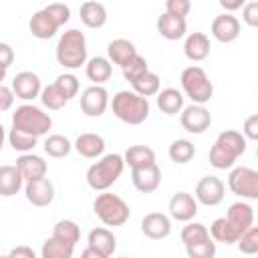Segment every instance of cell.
Listing matches in <instances>:
<instances>
[{"mask_svg":"<svg viewBox=\"0 0 258 258\" xmlns=\"http://www.w3.org/2000/svg\"><path fill=\"white\" fill-rule=\"evenodd\" d=\"M181 89L183 93L191 99V103H198V105H206L210 103V99L214 97V85L208 77V73L198 67V64H191V67H185L181 71Z\"/></svg>","mask_w":258,"mask_h":258,"instance_id":"52a82bcc","label":"cell"},{"mask_svg":"<svg viewBox=\"0 0 258 258\" xmlns=\"http://www.w3.org/2000/svg\"><path fill=\"white\" fill-rule=\"evenodd\" d=\"M155 26H157V32H159L163 38H167V40H179V38H183L185 32H187V22H185V18H183V16H173V14H167V12H163V14L157 18Z\"/></svg>","mask_w":258,"mask_h":258,"instance_id":"44dd1931","label":"cell"},{"mask_svg":"<svg viewBox=\"0 0 258 258\" xmlns=\"http://www.w3.org/2000/svg\"><path fill=\"white\" fill-rule=\"evenodd\" d=\"M38 97H40V103H42L46 109H50V111H58V109H62V107L69 103V97H67L54 83L42 87V91H40Z\"/></svg>","mask_w":258,"mask_h":258,"instance_id":"e575fe53","label":"cell"},{"mask_svg":"<svg viewBox=\"0 0 258 258\" xmlns=\"http://www.w3.org/2000/svg\"><path fill=\"white\" fill-rule=\"evenodd\" d=\"M141 232L149 240H163L171 234V220L167 214L149 212L141 220Z\"/></svg>","mask_w":258,"mask_h":258,"instance_id":"2e32d148","label":"cell"},{"mask_svg":"<svg viewBox=\"0 0 258 258\" xmlns=\"http://www.w3.org/2000/svg\"><path fill=\"white\" fill-rule=\"evenodd\" d=\"M12 127H16L24 133H30L34 137H42L52 127V119L40 107L24 103V105L16 107V111L12 113Z\"/></svg>","mask_w":258,"mask_h":258,"instance_id":"8992f818","label":"cell"},{"mask_svg":"<svg viewBox=\"0 0 258 258\" xmlns=\"http://www.w3.org/2000/svg\"><path fill=\"white\" fill-rule=\"evenodd\" d=\"M109 107V93L101 85L87 87L81 93V111L87 117H101Z\"/></svg>","mask_w":258,"mask_h":258,"instance_id":"8fae6325","label":"cell"},{"mask_svg":"<svg viewBox=\"0 0 258 258\" xmlns=\"http://www.w3.org/2000/svg\"><path fill=\"white\" fill-rule=\"evenodd\" d=\"M12 93L16 99H22V101H34L40 91H42V83H40V77L32 71H22L18 73L14 79H12Z\"/></svg>","mask_w":258,"mask_h":258,"instance_id":"7c38bea8","label":"cell"},{"mask_svg":"<svg viewBox=\"0 0 258 258\" xmlns=\"http://www.w3.org/2000/svg\"><path fill=\"white\" fill-rule=\"evenodd\" d=\"M185 252L189 258H212L216 254V242L212 238L196 242L191 246H185Z\"/></svg>","mask_w":258,"mask_h":258,"instance_id":"b9f144b4","label":"cell"},{"mask_svg":"<svg viewBox=\"0 0 258 258\" xmlns=\"http://www.w3.org/2000/svg\"><path fill=\"white\" fill-rule=\"evenodd\" d=\"M183 54L194 62L206 60L210 56V38H208V34H204V32L187 34L185 42H183Z\"/></svg>","mask_w":258,"mask_h":258,"instance_id":"603a6c76","label":"cell"},{"mask_svg":"<svg viewBox=\"0 0 258 258\" xmlns=\"http://www.w3.org/2000/svg\"><path fill=\"white\" fill-rule=\"evenodd\" d=\"M79 16L87 28H103L107 22V8L97 0H87L81 4Z\"/></svg>","mask_w":258,"mask_h":258,"instance_id":"cb8c5ba5","label":"cell"},{"mask_svg":"<svg viewBox=\"0 0 258 258\" xmlns=\"http://www.w3.org/2000/svg\"><path fill=\"white\" fill-rule=\"evenodd\" d=\"M28 30H30V34H32L34 38H38V40H48V38H52V36L56 34L58 26L54 24V20H52L44 10H38V12H34V14L30 16V20H28Z\"/></svg>","mask_w":258,"mask_h":258,"instance_id":"d4e9b609","label":"cell"},{"mask_svg":"<svg viewBox=\"0 0 258 258\" xmlns=\"http://www.w3.org/2000/svg\"><path fill=\"white\" fill-rule=\"evenodd\" d=\"M198 204L202 206H218L222 204L224 196H226V183L216 177V175H204L198 183H196V191H194Z\"/></svg>","mask_w":258,"mask_h":258,"instance_id":"30bf717a","label":"cell"},{"mask_svg":"<svg viewBox=\"0 0 258 258\" xmlns=\"http://www.w3.org/2000/svg\"><path fill=\"white\" fill-rule=\"evenodd\" d=\"M87 246L93 248L99 258H109L117 250V238L109 228H93L87 236Z\"/></svg>","mask_w":258,"mask_h":258,"instance_id":"ac0fdd59","label":"cell"},{"mask_svg":"<svg viewBox=\"0 0 258 258\" xmlns=\"http://www.w3.org/2000/svg\"><path fill=\"white\" fill-rule=\"evenodd\" d=\"M242 20L250 28H256L258 26V0H252V2H248V4L242 6Z\"/></svg>","mask_w":258,"mask_h":258,"instance_id":"bcb514c9","label":"cell"},{"mask_svg":"<svg viewBox=\"0 0 258 258\" xmlns=\"http://www.w3.org/2000/svg\"><path fill=\"white\" fill-rule=\"evenodd\" d=\"M218 2L226 12H234V10H238L246 4V0H218Z\"/></svg>","mask_w":258,"mask_h":258,"instance_id":"816d5d0a","label":"cell"},{"mask_svg":"<svg viewBox=\"0 0 258 258\" xmlns=\"http://www.w3.org/2000/svg\"><path fill=\"white\" fill-rule=\"evenodd\" d=\"M113 115L127 125H141L149 117V101L147 97L137 95L135 91H119L111 101Z\"/></svg>","mask_w":258,"mask_h":258,"instance_id":"7a4b0ae2","label":"cell"},{"mask_svg":"<svg viewBox=\"0 0 258 258\" xmlns=\"http://www.w3.org/2000/svg\"><path fill=\"white\" fill-rule=\"evenodd\" d=\"M85 75L89 81H93L95 85H103L111 79L113 75V64L107 56H93L85 62Z\"/></svg>","mask_w":258,"mask_h":258,"instance_id":"484cf974","label":"cell"},{"mask_svg":"<svg viewBox=\"0 0 258 258\" xmlns=\"http://www.w3.org/2000/svg\"><path fill=\"white\" fill-rule=\"evenodd\" d=\"M52 236L62 240V242H69V244H77L81 240V228L77 222L73 220H58L52 228Z\"/></svg>","mask_w":258,"mask_h":258,"instance_id":"8d00e7d4","label":"cell"},{"mask_svg":"<svg viewBox=\"0 0 258 258\" xmlns=\"http://www.w3.org/2000/svg\"><path fill=\"white\" fill-rule=\"evenodd\" d=\"M75 151L81 155V157H87V159H97L103 155L105 151V139L99 135V133H81L75 143H73Z\"/></svg>","mask_w":258,"mask_h":258,"instance_id":"7402d4cb","label":"cell"},{"mask_svg":"<svg viewBox=\"0 0 258 258\" xmlns=\"http://www.w3.org/2000/svg\"><path fill=\"white\" fill-rule=\"evenodd\" d=\"M73 254H75V246L69 244V242H62L54 236L44 240V244L40 248L42 258H73Z\"/></svg>","mask_w":258,"mask_h":258,"instance_id":"1f68e13d","label":"cell"},{"mask_svg":"<svg viewBox=\"0 0 258 258\" xmlns=\"http://www.w3.org/2000/svg\"><path fill=\"white\" fill-rule=\"evenodd\" d=\"M179 123L181 127L191 133V135H200L204 133L206 129H210L212 125V115L210 111L204 107V105H198V103H191L187 107H183L179 111Z\"/></svg>","mask_w":258,"mask_h":258,"instance_id":"9c48e42d","label":"cell"},{"mask_svg":"<svg viewBox=\"0 0 258 258\" xmlns=\"http://www.w3.org/2000/svg\"><path fill=\"white\" fill-rule=\"evenodd\" d=\"M157 107L165 115H177L183 109V93L173 89V87L159 89V93H157Z\"/></svg>","mask_w":258,"mask_h":258,"instance_id":"f1b7e54d","label":"cell"},{"mask_svg":"<svg viewBox=\"0 0 258 258\" xmlns=\"http://www.w3.org/2000/svg\"><path fill=\"white\" fill-rule=\"evenodd\" d=\"M167 153H169V159H171L173 163L183 165V163H187V161L194 159L196 147H194V143L187 141V139H175V141H171Z\"/></svg>","mask_w":258,"mask_h":258,"instance_id":"d590c367","label":"cell"},{"mask_svg":"<svg viewBox=\"0 0 258 258\" xmlns=\"http://www.w3.org/2000/svg\"><path fill=\"white\" fill-rule=\"evenodd\" d=\"M54 85L69 97V101H71L73 97H77V93H79V79H77L75 75H71V73L58 75V77L54 79Z\"/></svg>","mask_w":258,"mask_h":258,"instance_id":"ee69618b","label":"cell"},{"mask_svg":"<svg viewBox=\"0 0 258 258\" xmlns=\"http://www.w3.org/2000/svg\"><path fill=\"white\" fill-rule=\"evenodd\" d=\"M226 220L232 224V228L238 232V236H242L254 224V208L246 202H236L228 208Z\"/></svg>","mask_w":258,"mask_h":258,"instance_id":"ffe728a7","label":"cell"},{"mask_svg":"<svg viewBox=\"0 0 258 258\" xmlns=\"http://www.w3.org/2000/svg\"><path fill=\"white\" fill-rule=\"evenodd\" d=\"M12 62H14V48L6 42H0V64L8 69Z\"/></svg>","mask_w":258,"mask_h":258,"instance_id":"681fc988","label":"cell"},{"mask_svg":"<svg viewBox=\"0 0 258 258\" xmlns=\"http://www.w3.org/2000/svg\"><path fill=\"white\" fill-rule=\"evenodd\" d=\"M212 36L218 42H224V44L234 42L240 36V20L236 16H232L230 12L218 14L212 20Z\"/></svg>","mask_w":258,"mask_h":258,"instance_id":"e0dca14e","label":"cell"},{"mask_svg":"<svg viewBox=\"0 0 258 258\" xmlns=\"http://www.w3.org/2000/svg\"><path fill=\"white\" fill-rule=\"evenodd\" d=\"M236 244H238L240 252H244V254H256V252H258V228L252 224V226L236 240Z\"/></svg>","mask_w":258,"mask_h":258,"instance_id":"60d3db41","label":"cell"},{"mask_svg":"<svg viewBox=\"0 0 258 258\" xmlns=\"http://www.w3.org/2000/svg\"><path fill=\"white\" fill-rule=\"evenodd\" d=\"M8 256H12V258H34V250L28 248V246H16L8 252Z\"/></svg>","mask_w":258,"mask_h":258,"instance_id":"f907efd6","label":"cell"},{"mask_svg":"<svg viewBox=\"0 0 258 258\" xmlns=\"http://www.w3.org/2000/svg\"><path fill=\"white\" fill-rule=\"evenodd\" d=\"M125 165H129L131 169L133 167H141V165H149V163H155V151L149 147V145H131L125 155Z\"/></svg>","mask_w":258,"mask_h":258,"instance_id":"f546056e","label":"cell"},{"mask_svg":"<svg viewBox=\"0 0 258 258\" xmlns=\"http://www.w3.org/2000/svg\"><path fill=\"white\" fill-rule=\"evenodd\" d=\"M242 135L250 141H256L258 139V115H250L246 121H244V127H242Z\"/></svg>","mask_w":258,"mask_h":258,"instance_id":"7dc6e473","label":"cell"},{"mask_svg":"<svg viewBox=\"0 0 258 258\" xmlns=\"http://www.w3.org/2000/svg\"><path fill=\"white\" fill-rule=\"evenodd\" d=\"M14 103V93L10 87H6L4 83H0V113L8 111Z\"/></svg>","mask_w":258,"mask_h":258,"instance_id":"c3c4849f","label":"cell"},{"mask_svg":"<svg viewBox=\"0 0 258 258\" xmlns=\"http://www.w3.org/2000/svg\"><path fill=\"white\" fill-rule=\"evenodd\" d=\"M135 54H137V48H135V44H133L131 40H127V38H115V40H111L109 46H107V58H109L113 64H119V67L127 64Z\"/></svg>","mask_w":258,"mask_h":258,"instance_id":"83f0119b","label":"cell"},{"mask_svg":"<svg viewBox=\"0 0 258 258\" xmlns=\"http://www.w3.org/2000/svg\"><path fill=\"white\" fill-rule=\"evenodd\" d=\"M228 187L242 200H258V171L248 165L234 167L228 175Z\"/></svg>","mask_w":258,"mask_h":258,"instance_id":"ba28073f","label":"cell"},{"mask_svg":"<svg viewBox=\"0 0 258 258\" xmlns=\"http://www.w3.org/2000/svg\"><path fill=\"white\" fill-rule=\"evenodd\" d=\"M16 167L22 175L24 181H30V179H38V177H44L46 175V161L40 157V155H34L32 151L28 153H20V157L16 159Z\"/></svg>","mask_w":258,"mask_h":258,"instance_id":"d6986e66","label":"cell"},{"mask_svg":"<svg viewBox=\"0 0 258 258\" xmlns=\"http://www.w3.org/2000/svg\"><path fill=\"white\" fill-rule=\"evenodd\" d=\"M93 212L105 226H113V228L123 226L131 216V210H129L127 202L123 198H119L117 194H109L107 189L95 198Z\"/></svg>","mask_w":258,"mask_h":258,"instance_id":"5b68a950","label":"cell"},{"mask_svg":"<svg viewBox=\"0 0 258 258\" xmlns=\"http://www.w3.org/2000/svg\"><path fill=\"white\" fill-rule=\"evenodd\" d=\"M167 210H169V218L177 222H189L198 214V200L187 191H177L171 196Z\"/></svg>","mask_w":258,"mask_h":258,"instance_id":"9a60e30c","label":"cell"},{"mask_svg":"<svg viewBox=\"0 0 258 258\" xmlns=\"http://www.w3.org/2000/svg\"><path fill=\"white\" fill-rule=\"evenodd\" d=\"M42 147H44V153H46L48 157L60 159V157H67V155L71 153V149H73V143H71V141H69L64 135H58V133H54V135H48V137L44 139Z\"/></svg>","mask_w":258,"mask_h":258,"instance_id":"836d02e7","label":"cell"},{"mask_svg":"<svg viewBox=\"0 0 258 258\" xmlns=\"http://www.w3.org/2000/svg\"><path fill=\"white\" fill-rule=\"evenodd\" d=\"M246 151V137L240 131L226 129L222 131L212 149H210V165L216 169H230L240 155Z\"/></svg>","mask_w":258,"mask_h":258,"instance_id":"6da1fadb","label":"cell"},{"mask_svg":"<svg viewBox=\"0 0 258 258\" xmlns=\"http://www.w3.org/2000/svg\"><path fill=\"white\" fill-rule=\"evenodd\" d=\"M6 71H8V69H6V67H2V64H0V83H2V81H4V79H6Z\"/></svg>","mask_w":258,"mask_h":258,"instance_id":"db71d44e","label":"cell"},{"mask_svg":"<svg viewBox=\"0 0 258 258\" xmlns=\"http://www.w3.org/2000/svg\"><path fill=\"white\" fill-rule=\"evenodd\" d=\"M131 181L137 191L141 194H153L161 183V169L157 163L141 165L131 169Z\"/></svg>","mask_w":258,"mask_h":258,"instance_id":"5bb4252c","label":"cell"},{"mask_svg":"<svg viewBox=\"0 0 258 258\" xmlns=\"http://www.w3.org/2000/svg\"><path fill=\"white\" fill-rule=\"evenodd\" d=\"M52 20H54V24L60 28V26H64L69 20H71V8L67 6V4H62V2H52V4H48L46 8H42Z\"/></svg>","mask_w":258,"mask_h":258,"instance_id":"7bdbcfd3","label":"cell"},{"mask_svg":"<svg viewBox=\"0 0 258 258\" xmlns=\"http://www.w3.org/2000/svg\"><path fill=\"white\" fill-rule=\"evenodd\" d=\"M24 196H26V200L32 206L46 208L54 200V185H52V181L46 175L44 177H38V179H30L24 185Z\"/></svg>","mask_w":258,"mask_h":258,"instance_id":"4fadbf2b","label":"cell"},{"mask_svg":"<svg viewBox=\"0 0 258 258\" xmlns=\"http://www.w3.org/2000/svg\"><path fill=\"white\" fill-rule=\"evenodd\" d=\"M22 175L16 165H0V196L12 198L22 189Z\"/></svg>","mask_w":258,"mask_h":258,"instance_id":"4316f807","label":"cell"},{"mask_svg":"<svg viewBox=\"0 0 258 258\" xmlns=\"http://www.w3.org/2000/svg\"><path fill=\"white\" fill-rule=\"evenodd\" d=\"M208 232H210L214 242H222V244H234L240 238L238 232L232 228V224L226 220V216L224 218H216Z\"/></svg>","mask_w":258,"mask_h":258,"instance_id":"4dcf8cb0","label":"cell"},{"mask_svg":"<svg viewBox=\"0 0 258 258\" xmlns=\"http://www.w3.org/2000/svg\"><path fill=\"white\" fill-rule=\"evenodd\" d=\"M4 141H6V131H4V125L0 123V151L4 147Z\"/></svg>","mask_w":258,"mask_h":258,"instance_id":"f5cc1de1","label":"cell"},{"mask_svg":"<svg viewBox=\"0 0 258 258\" xmlns=\"http://www.w3.org/2000/svg\"><path fill=\"white\" fill-rule=\"evenodd\" d=\"M6 137H8V143L12 145V149H14V151H20V153L32 151V149L36 147V143H38V137L30 135V133H24V131H20V129H16V127H12Z\"/></svg>","mask_w":258,"mask_h":258,"instance_id":"74e56055","label":"cell"},{"mask_svg":"<svg viewBox=\"0 0 258 258\" xmlns=\"http://www.w3.org/2000/svg\"><path fill=\"white\" fill-rule=\"evenodd\" d=\"M56 62L64 69H81L87 62V38L79 28H69L62 32L56 44Z\"/></svg>","mask_w":258,"mask_h":258,"instance_id":"3957f363","label":"cell"},{"mask_svg":"<svg viewBox=\"0 0 258 258\" xmlns=\"http://www.w3.org/2000/svg\"><path fill=\"white\" fill-rule=\"evenodd\" d=\"M191 10V2L189 0H165V12L173 14V16H187Z\"/></svg>","mask_w":258,"mask_h":258,"instance_id":"f6af8a7d","label":"cell"},{"mask_svg":"<svg viewBox=\"0 0 258 258\" xmlns=\"http://www.w3.org/2000/svg\"><path fill=\"white\" fill-rule=\"evenodd\" d=\"M125 159L119 153H107L87 169V183L95 191L109 189L123 173Z\"/></svg>","mask_w":258,"mask_h":258,"instance_id":"277c9868","label":"cell"},{"mask_svg":"<svg viewBox=\"0 0 258 258\" xmlns=\"http://www.w3.org/2000/svg\"><path fill=\"white\" fill-rule=\"evenodd\" d=\"M131 87H133V91H135L137 95H141V97H153V95H157L159 89H161V79H159L157 73L147 71L145 75H141L139 79H135V81L131 83Z\"/></svg>","mask_w":258,"mask_h":258,"instance_id":"d6a6232c","label":"cell"},{"mask_svg":"<svg viewBox=\"0 0 258 258\" xmlns=\"http://www.w3.org/2000/svg\"><path fill=\"white\" fill-rule=\"evenodd\" d=\"M121 71H123V77H125V81H129V83H133L135 79H139L141 75H145L147 71H149V67H147V60L137 52L127 64H123L121 67Z\"/></svg>","mask_w":258,"mask_h":258,"instance_id":"ab89813d","label":"cell"},{"mask_svg":"<svg viewBox=\"0 0 258 258\" xmlns=\"http://www.w3.org/2000/svg\"><path fill=\"white\" fill-rule=\"evenodd\" d=\"M181 242H183V246H191V244H196V242H202V240H208V238H212L210 236V232H208V228L204 226V224H200V222H187V226H183L181 228Z\"/></svg>","mask_w":258,"mask_h":258,"instance_id":"f35d334b","label":"cell"}]
</instances>
